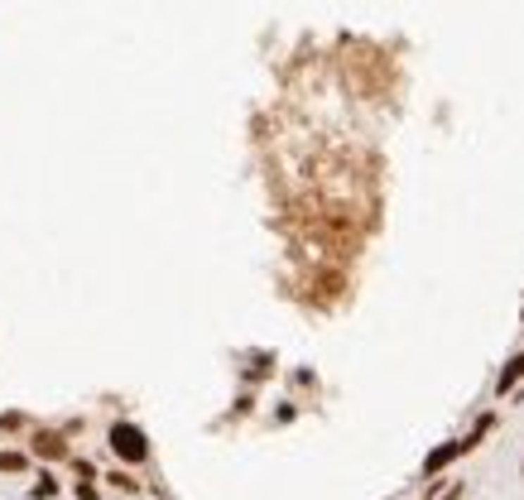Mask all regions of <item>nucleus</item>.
<instances>
[{
  "label": "nucleus",
  "instance_id": "obj_1",
  "mask_svg": "<svg viewBox=\"0 0 524 500\" xmlns=\"http://www.w3.org/2000/svg\"><path fill=\"white\" fill-rule=\"evenodd\" d=\"M111 447H116V457H125V462H144V457H149L144 433L130 428V423H116V428H111Z\"/></svg>",
  "mask_w": 524,
  "mask_h": 500
},
{
  "label": "nucleus",
  "instance_id": "obj_2",
  "mask_svg": "<svg viewBox=\"0 0 524 500\" xmlns=\"http://www.w3.org/2000/svg\"><path fill=\"white\" fill-rule=\"evenodd\" d=\"M20 467H25L20 452H0V472H20Z\"/></svg>",
  "mask_w": 524,
  "mask_h": 500
},
{
  "label": "nucleus",
  "instance_id": "obj_3",
  "mask_svg": "<svg viewBox=\"0 0 524 500\" xmlns=\"http://www.w3.org/2000/svg\"><path fill=\"white\" fill-rule=\"evenodd\" d=\"M34 447H39V452H49V457H58V452H63V443H58V438H39Z\"/></svg>",
  "mask_w": 524,
  "mask_h": 500
}]
</instances>
